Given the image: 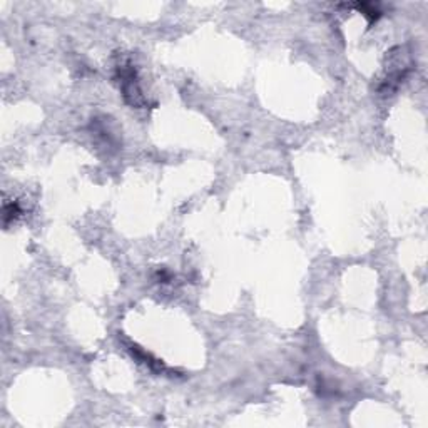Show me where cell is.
Listing matches in <instances>:
<instances>
[{
  "label": "cell",
  "mask_w": 428,
  "mask_h": 428,
  "mask_svg": "<svg viewBox=\"0 0 428 428\" xmlns=\"http://www.w3.org/2000/svg\"><path fill=\"white\" fill-rule=\"evenodd\" d=\"M117 79H119L121 92H122L127 104H131L132 107H144V105H147L146 97L143 96V90H141L139 82H137L136 69L129 61L121 62L117 65Z\"/></svg>",
  "instance_id": "cell-1"
},
{
  "label": "cell",
  "mask_w": 428,
  "mask_h": 428,
  "mask_svg": "<svg viewBox=\"0 0 428 428\" xmlns=\"http://www.w3.org/2000/svg\"><path fill=\"white\" fill-rule=\"evenodd\" d=\"M355 7L363 15H367V17L370 19V22H375L376 19H380V15H382V12H380V9L375 3H356Z\"/></svg>",
  "instance_id": "cell-2"
},
{
  "label": "cell",
  "mask_w": 428,
  "mask_h": 428,
  "mask_svg": "<svg viewBox=\"0 0 428 428\" xmlns=\"http://www.w3.org/2000/svg\"><path fill=\"white\" fill-rule=\"evenodd\" d=\"M20 214V209H19L17 203H9L3 206V223H9L10 219H15L17 216Z\"/></svg>",
  "instance_id": "cell-3"
}]
</instances>
